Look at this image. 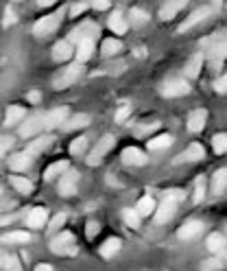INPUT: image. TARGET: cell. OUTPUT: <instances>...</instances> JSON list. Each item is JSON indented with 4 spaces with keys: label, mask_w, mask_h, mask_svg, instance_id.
<instances>
[{
    "label": "cell",
    "mask_w": 227,
    "mask_h": 271,
    "mask_svg": "<svg viewBox=\"0 0 227 271\" xmlns=\"http://www.w3.org/2000/svg\"><path fill=\"white\" fill-rule=\"evenodd\" d=\"M201 48L206 53H203V57L208 59H223L227 57V33L221 31V33H212L210 37L201 42Z\"/></svg>",
    "instance_id": "6da1fadb"
},
{
    "label": "cell",
    "mask_w": 227,
    "mask_h": 271,
    "mask_svg": "<svg viewBox=\"0 0 227 271\" xmlns=\"http://www.w3.org/2000/svg\"><path fill=\"white\" fill-rule=\"evenodd\" d=\"M81 75H83V64H79V62L70 64L66 70H62V75H57L53 79V88H55V90H66V88L73 86Z\"/></svg>",
    "instance_id": "7a4b0ae2"
},
{
    "label": "cell",
    "mask_w": 227,
    "mask_h": 271,
    "mask_svg": "<svg viewBox=\"0 0 227 271\" xmlns=\"http://www.w3.org/2000/svg\"><path fill=\"white\" fill-rule=\"evenodd\" d=\"M51 252L57 254V256H66V254H75V234L73 232H62L51 241Z\"/></svg>",
    "instance_id": "3957f363"
},
{
    "label": "cell",
    "mask_w": 227,
    "mask_h": 271,
    "mask_svg": "<svg viewBox=\"0 0 227 271\" xmlns=\"http://www.w3.org/2000/svg\"><path fill=\"white\" fill-rule=\"evenodd\" d=\"M59 22H62V11H57V13H51V15H44L33 24V33H35L37 37H46L51 35V33L59 26Z\"/></svg>",
    "instance_id": "277c9868"
},
{
    "label": "cell",
    "mask_w": 227,
    "mask_h": 271,
    "mask_svg": "<svg viewBox=\"0 0 227 271\" xmlns=\"http://www.w3.org/2000/svg\"><path fill=\"white\" fill-rule=\"evenodd\" d=\"M214 9L217 7H212V4H203V7H199V9H195L190 15L184 20V24L179 26V33H184V31H190L195 24H199V22H203L206 18H210V15L214 13Z\"/></svg>",
    "instance_id": "5b68a950"
},
{
    "label": "cell",
    "mask_w": 227,
    "mask_h": 271,
    "mask_svg": "<svg viewBox=\"0 0 227 271\" xmlns=\"http://www.w3.org/2000/svg\"><path fill=\"white\" fill-rule=\"evenodd\" d=\"M114 145H116V138L114 136H103L101 140H98V145L94 147V151L90 153V158H87V164L90 167H96V164H101V160H103V156L109 151V149H114Z\"/></svg>",
    "instance_id": "8992f818"
},
{
    "label": "cell",
    "mask_w": 227,
    "mask_h": 271,
    "mask_svg": "<svg viewBox=\"0 0 227 271\" xmlns=\"http://www.w3.org/2000/svg\"><path fill=\"white\" fill-rule=\"evenodd\" d=\"M190 92V84L184 79H173V81H166L162 88V96L166 98H175V96H186Z\"/></svg>",
    "instance_id": "52a82bcc"
},
{
    "label": "cell",
    "mask_w": 227,
    "mask_h": 271,
    "mask_svg": "<svg viewBox=\"0 0 227 271\" xmlns=\"http://www.w3.org/2000/svg\"><path fill=\"white\" fill-rule=\"evenodd\" d=\"M175 210H177V201L175 199H170V197H164V201L159 203L157 208H155V221H157L159 225L162 223H168L170 219L175 217Z\"/></svg>",
    "instance_id": "ba28073f"
},
{
    "label": "cell",
    "mask_w": 227,
    "mask_h": 271,
    "mask_svg": "<svg viewBox=\"0 0 227 271\" xmlns=\"http://www.w3.org/2000/svg\"><path fill=\"white\" fill-rule=\"evenodd\" d=\"M76 184H79V173L76 171H66L59 180V195L62 197H73L76 192Z\"/></svg>",
    "instance_id": "9c48e42d"
},
{
    "label": "cell",
    "mask_w": 227,
    "mask_h": 271,
    "mask_svg": "<svg viewBox=\"0 0 227 271\" xmlns=\"http://www.w3.org/2000/svg\"><path fill=\"white\" fill-rule=\"evenodd\" d=\"M98 35V24L94 22H83L70 33V42H81V40H94Z\"/></svg>",
    "instance_id": "30bf717a"
},
{
    "label": "cell",
    "mask_w": 227,
    "mask_h": 271,
    "mask_svg": "<svg viewBox=\"0 0 227 271\" xmlns=\"http://www.w3.org/2000/svg\"><path fill=\"white\" fill-rule=\"evenodd\" d=\"M42 129H44V116L42 114H33V116L26 118V123L20 127V136L22 138H31Z\"/></svg>",
    "instance_id": "8fae6325"
},
{
    "label": "cell",
    "mask_w": 227,
    "mask_h": 271,
    "mask_svg": "<svg viewBox=\"0 0 227 271\" xmlns=\"http://www.w3.org/2000/svg\"><path fill=\"white\" fill-rule=\"evenodd\" d=\"M68 116H70L68 107H57V109H51V112H48L46 116H44V127H46V129H55V127L64 125Z\"/></svg>",
    "instance_id": "7c38bea8"
},
{
    "label": "cell",
    "mask_w": 227,
    "mask_h": 271,
    "mask_svg": "<svg viewBox=\"0 0 227 271\" xmlns=\"http://www.w3.org/2000/svg\"><path fill=\"white\" fill-rule=\"evenodd\" d=\"M206 120H208V112L203 107L199 109H192L190 116H188V129L192 131V134H199V131L206 127Z\"/></svg>",
    "instance_id": "4fadbf2b"
},
{
    "label": "cell",
    "mask_w": 227,
    "mask_h": 271,
    "mask_svg": "<svg viewBox=\"0 0 227 271\" xmlns=\"http://www.w3.org/2000/svg\"><path fill=\"white\" fill-rule=\"evenodd\" d=\"M186 4H188V0H166V4H164L162 9H159V18H162L164 22L173 20L175 15L186 7Z\"/></svg>",
    "instance_id": "5bb4252c"
},
{
    "label": "cell",
    "mask_w": 227,
    "mask_h": 271,
    "mask_svg": "<svg viewBox=\"0 0 227 271\" xmlns=\"http://www.w3.org/2000/svg\"><path fill=\"white\" fill-rule=\"evenodd\" d=\"M48 221V210L46 208H33L29 214H26V223H29V228L33 230H40L46 225Z\"/></svg>",
    "instance_id": "9a60e30c"
},
{
    "label": "cell",
    "mask_w": 227,
    "mask_h": 271,
    "mask_svg": "<svg viewBox=\"0 0 227 271\" xmlns=\"http://www.w3.org/2000/svg\"><path fill=\"white\" fill-rule=\"evenodd\" d=\"M203 232V223L201 221H188V223H184L179 228V232H177V236H179L181 241H190L195 239V236H199Z\"/></svg>",
    "instance_id": "2e32d148"
},
{
    "label": "cell",
    "mask_w": 227,
    "mask_h": 271,
    "mask_svg": "<svg viewBox=\"0 0 227 271\" xmlns=\"http://www.w3.org/2000/svg\"><path fill=\"white\" fill-rule=\"evenodd\" d=\"M203 156H206L203 147L199 145V142H192V145L188 147L181 156H177L175 162H199V160H203Z\"/></svg>",
    "instance_id": "e0dca14e"
},
{
    "label": "cell",
    "mask_w": 227,
    "mask_h": 271,
    "mask_svg": "<svg viewBox=\"0 0 227 271\" xmlns=\"http://www.w3.org/2000/svg\"><path fill=\"white\" fill-rule=\"evenodd\" d=\"M120 158H123L125 164H131V167H142V164L147 162L145 153H142L140 149H136V147H127L125 151L120 153Z\"/></svg>",
    "instance_id": "ac0fdd59"
},
{
    "label": "cell",
    "mask_w": 227,
    "mask_h": 271,
    "mask_svg": "<svg viewBox=\"0 0 227 271\" xmlns=\"http://www.w3.org/2000/svg\"><path fill=\"white\" fill-rule=\"evenodd\" d=\"M31 164H33V156H29L26 151L13 153V156L9 158V169L11 171H26V169H31Z\"/></svg>",
    "instance_id": "d6986e66"
},
{
    "label": "cell",
    "mask_w": 227,
    "mask_h": 271,
    "mask_svg": "<svg viewBox=\"0 0 227 271\" xmlns=\"http://www.w3.org/2000/svg\"><path fill=\"white\" fill-rule=\"evenodd\" d=\"M73 55H75V51H73V44H70V40L57 42L53 46V59H55V62H68Z\"/></svg>",
    "instance_id": "ffe728a7"
},
{
    "label": "cell",
    "mask_w": 227,
    "mask_h": 271,
    "mask_svg": "<svg viewBox=\"0 0 227 271\" xmlns=\"http://www.w3.org/2000/svg\"><path fill=\"white\" fill-rule=\"evenodd\" d=\"M203 62H206L203 53H197V55H192V57L188 59V64H186V77L188 79L199 77V73H201V68H203Z\"/></svg>",
    "instance_id": "44dd1931"
},
{
    "label": "cell",
    "mask_w": 227,
    "mask_h": 271,
    "mask_svg": "<svg viewBox=\"0 0 227 271\" xmlns=\"http://www.w3.org/2000/svg\"><path fill=\"white\" fill-rule=\"evenodd\" d=\"M53 140H55L53 136H40L37 140H33L31 145L26 147V153H29V156H40V153H44L48 147L53 145Z\"/></svg>",
    "instance_id": "7402d4cb"
},
{
    "label": "cell",
    "mask_w": 227,
    "mask_h": 271,
    "mask_svg": "<svg viewBox=\"0 0 227 271\" xmlns=\"http://www.w3.org/2000/svg\"><path fill=\"white\" fill-rule=\"evenodd\" d=\"M24 107L22 105H9V109H7V114H4V125L7 127H13V125H18L24 120Z\"/></svg>",
    "instance_id": "603a6c76"
},
{
    "label": "cell",
    "mask_w": 227,
    "mask_h": 271,
    "mask_svg": "<svg viewBox=\"0 0 227 271\" xmlns=\"http://www.w3.org/2000/svg\"><path fill=\"white\" fill-rule=\"evenodd\" d=\"M92 53H94V40H81V42H76V62L83 64V62H87V59L92 57Z\"/></svg>",
    "instance_id": "cb8c5ba5"
},
{
    "label": "cell",
    "mask_w": 227,
    "mask_h": 271,
    "mask_svg": "<svg viewBox=\"0 0 227 271\" xmlns=\"http://www.w3.org/2000/svg\"><path fill=\"white\" fill-rule=\"evenodd\" d=\"M109 29H112L116 35H123V33H127V29H129V24H127V20L123 18V13H118V11H114L112 15H109Z\"/></svg>",
    "instance_id": "d4e9b609"
},
{
    "label": "cell",
    "mask_w": 227,
    "mask_h": 271,
    "mask_svg": "<svg viewBox=\"0 0 227 271\" xmlns=\"http://www.w3.org/2000/svg\"><path fill=\"white\" fill-rule=\"evenodd\" d=\"M90 125V116L87 114H75V116H68L64 123V129L73 131V129H81V127H87Z\"/></svg>",
    "instance_id": "484cf974"
},
{
    "label": "cell",
    "mask_w": 227,
    "mask_h": 271,
    "mask_svg": "<svg viewBox=\"0 0 227 271\" xmlns=\"http://www.w3.org/2000/svg\"><path fill=\"white\" fill-rule=\"evenodd\" d=\"M206 245H208V250H210V252H214V254H223L227 243H225V236H223V234L214 232V234H210V236H208Z\"/></svg>",
    "instance_id": "4316f807"
},
{
    "label": "cell",
    "mask_w": 227,
    "mask_h": 271,
    "mask_svg": "<svg viewBox=\"0 0 227 271\" xmlns=\"http://www.w3.org/2000/svg\"><path fill=\"white\" fill-rule=\"evenodd\" d=\"M225 188H227V169H219L212 178V192L221 195V192H225Z\"/></svg>",
    "instance_id": "83f0119b"
},
{
    "label": "cell",
    "mask_w": 227,
    "mask_h": 271,
    "mask_svg": "<svg viewBox=\"0 0 227 271\" xmlns=\"http://www.w3.org/2000/svg\"><path fill=\"white\" fill-rule=\"evenodd\" d=\"M170 145H173V136H168V134L149 138V151H162V149H168Z\"/></svg>",
    "instance_id": "f1b7e54d"
},
{
    "label": "cell",
    "mask_w": 227,
    "mask_h": 271,
    "mask_svg": "<svg viewBox=\"0 0 227 271\" xmlns=\"http://www.w3.org/2000/svg\"><path fill=\"white\" fill-rule=\"evenodd\" d=\"M120 245H123V243H120V239H107L101 245V256L103 258H114L116 254L120 252Z\"/></svg>",
    "instance_id": "f546056e"
},
{
    "label": "cell",
    "mask_w": 227,
    "mask_h": 271,
    "mask_svg": "<svg viewBox=\"0 0 227 271\" xmlns=\"http://www.w3.org/2000/svg\"><path fill=\"white\" fill-rule=\"evenodd\" d=\"M0 267L4 271H22V263L13 254H0Z\"/></svg>",
    "instance_id": "4dcf8cb0"
},
{
    "label": "cell",
    "mask_w": 227,
    "mask_h": 271,
    "mask_svg": "<svg viewBox=\"0 0 227 271\" xmlns=\"http://www.w3.org/2000/svg\"><path fill=\"white\" fill-rule=\"evenodd\" d=\"M68 167L70 164L66 162V160H62V162H55V164H51V167L46 169V173H44V180L46 181H53L57 175H64L66 171H68Z\"/></svg>",
    "instance_id": "1f68e13d"
},
{
    "label": "cell",
    "mask_w": 227,
    "mask_h": 271,
    "mask_svg": "<svg viewBox=\"0 0 227 271\" xmlns=\"http://www.w3.org/2000/svg\"><path fill=\"white\" fill-rule=\"evenodd\" d=\"M120 51H123V42H120V40H114V37L105 40L103 46H101V53L105 55V57H114V55H118Z\"/></svg>",
    "instance_id": "d6a6232c"
},
{
    "label": "cell",
    "mask_w": 227,
    "mask_h": 271,
    "mask_svg": "<svg viewBox=\"0 0 227 271\" xmlns=\"http://www.w3.org/2000/svg\"><path fill=\"white\" fill-rule=\"evenodd\" d=\"M11 186L18 192H22V195H31L33 192V181L26 178H20V175H13V178H11Z\"/></svg>",
    "instance_id": "836d02e7"
},
{
    "label": "cell",
    "mask_w": 227,
    "mask_h": 271,
    "mask_svg": "<svg viewBox=\"0 0 227 271\" xmlns=\"http://www.w3.org/2000/svg\"><path fill=\"white\" fill-rule=\"evenodd\" d=\"M136 212L140 214V217H149V214H153L155 212V199L153 197H142L140 201H138V206H136Z\"/></svg>",
    "instance_id": "e575fe53"
},
{
    "label": "cell",
    "mask_w": 227,
    "mask_h": 271,
    "mask_svg": "<svg viewBox=\"0 0 227 271\" xmlns=\"http://www.w3.org/2000/svg\"><path fill=\"white\" fill-rule=\"evenodd\" d=\"M2 243H29L31 241V234L29 232H9V234L0 236Z\"/></svg>",
    "instance_id": "d590c367"
},
{
    "label": "cell",
    "mask_w": 227,
    "mask_h": 271,
    "mask_svg": "<svg viewBox=\"0 0 227 271\" xmlns=\"http://www.w3.org/2000/svg\"><path fill=\"white\" fill-rule=\"evenodd\" d=\"M123 219H125V223L129 225V228H134V230L140 228V219H142V217L136 212V208H134V210H131V208H125V210H123Z\"/></svg>",
    "instance_id": "8d00e7d4"
},
{
    "label": "cell",
    "mask_w": 227,
    "mask_h": 271,
    "mask_svg": "<svg viewBox=\"0 0 227 271\" xmlns=\"http://www.w3.org/2000/svg\"><path fill=\"white\" fill-rule=\"evenodd\" d=\"M131 26H136V29H140V26H145L149 22V13H145L142 9H131Z\"/></svg>",
    "instance_id": "74e56055"
},
{
    "label": "cell",
    "mask_w": 227,
    "mask_h": 271,
    "mask_svg": "<svg viewBox=\"0 0 227 271\" xmlns=\"http://www.w3.org/2000/svg\"><path fill=\"white\" fill-rule=\"evenodd\" d=\"M212 149L214 153H227V134H217L212 138Z\"/></svg>",
    "instance_id": "f35d334b"
},
{
    "label": "cell",
    "mask_w": 227,
    "mask_h": 271,
    "mask_svg": "<svg viewBox=\"0 0 227 271\" xmlns=\"http://www.w3.org/2000/svg\"><path fill=\"white\" fill-rule=\"evenodd\" d=\"M66 219H68V214H66V212H59V214H55V217L51 219V223H48V232H51V234H55V232H59V230L64 228Z\"/></svg>",
    "instance_id": "ab89813d"
},
{
    "label": "cell",
    "mask_w": 227,
    "mask_h": 271,
    "mask_svg": "<svg viewBox=\"0 0 227 271\" xmlns=\"http://www.w3.org/2000/svg\"><path fill=\"white\" fill-rule=\"evenodd\" d=\"M85 149H87V136H79V138H75L73 145H70V153H73V156H81Z\"/></svg>",
    "instance_id": "60d3db41"
},
{
    "label": "cell",
    "mask_w": 227,
    "mask_h": 271,
    "mask_svg": "<svg viewBox=\"0 0 227 271\" xmlns=\"http://www.w3.org/2000/svg\"><path fill=\"white\" fill-rule=\"evenodd\" d=\"M203 199H206V178H199L195 181V203H201Z\"/></svg>",
    "instance_id": "b9f144b4"
},
{
    "label": "cell",
    "mask_w": 227,
    "mask_h": 271,
    "mask_svg": "<svg viewBox=\"0 0 227 271\" xmlns=\"http://www.w3.org/2000/svg\"><path fill=\"white\" fill-rule=\"evenodd\" d=\"M223 258H210V261H206L201 265L203 271H217V269H223Z\"/></svg>",
    "instance_id": "7bdbcfd3"
},
{
    "label": "cell",
    "mask_w": 227,
    "mask_h": 271,
    "mask_svg": "<svg viewBox=\"0 0 227 271\" xmlns=\"http://www.w3.org/2000/svg\"><path fill=\"white\" fill-rule=\"evenodd\" d=\"M129 116H131V105L125 103L123 107H120L118 112H116V123H125V120L129 118Z\"/></svg>",
    "instance_id": "ee69618b"
},
{
    "label": "cell",
    "mask_w": 227,
    "mask_h": 271,
    "mask_svg": "<svg viewBox=\"0 0 227 271\" xmlns=\"http://www.w3.org/2000/svg\"><path fill=\"white\" fill-rule=\"evenodd\" d=\"M98 232H101V225H98L96 221H90V223H87V230H85V236L87 239H94Z\"/></svg>",
    "instance_id": "f6af8a7d"
},
{
    "label": "cell",
    "mask_w": 227,
    "mask_h": 271,
    "mask_svg": "<svg viewBox=\"0 0 227 271\" xmlns=\"http://www.w3.org/2000/svg\"><path fill=\"white\" fill-rule=\"evenodd\" d=\"M214 90H217L219 94H227V75H223L221 79L214 81Z\"/></svg>",
    "instance_id": "bcb514c9"
},
{
    "label": "cell",
    "mask_w": 227,
    "mask_h": 271,
    "mask_svg": "<svg viewBox=\"0 0 227 271\" xmlns=\"http://www.w3.org/2000/svg\"><path fill=\"white\" fill-rule=\"evenodd\" d=\"M11 145H13V140H11V138H0V158H2L4 156V153H7L9 151V149H11Z\"/></svg>",
    "instance_id": "7dc6e473"
},
{
    "label": "cell",
    "mask_w": 227,
    "mask_h": 271,
    "mask_svg": "<svg viewBox=\"0 0 227 271\" xmlns=\"http://www.w3.org/2000/svg\"><path fill=\"white\" fill-rule=\"evenodd\" d=\"M15 11L13 9H9L7 7V11H4V26H11V24H15Z\"/></svg>",
    "instance_id": "c3c4849f"
},
{
    "label": "cell",
    "mask_w": 227,
    "mask_h": 271,
    "mask_svg": "<svg viewBox=\"0 0 227 271\" xmlns=\"http://www.w3.org/2000/svg\"><path fill=\"white\" fill-rule=\"evenodd\" d=\"M85 9H87V4H85V2H79V4H75V7L70 9V15H73V18H76V15H81Z\"/></svg>",
    "instance_id": "681fc988"
},
{
    "label": "cell",
    "mask_w": 227,
    "mask_h": 271,
    "mask_svg": "<svg viewBox=\"0 0 227 271\" xmlns=\"http://www.w3.org/2000/svg\"><path fill=\"white\" fill-rule=\"evenodd\" d=\"M159 127V123H151V125H147V127H140L138 129V136H145V134H151V131H155Z\"/></svg>",
    "instance_id": "f907efd6"
},
{
    "label": "cell",
    "mask_w": 227,
    "mask_h": 271,
    "mask_svg": "<svg viewBox=\"0 0 227 271\" xmlns=\"http://www.w3.org/2000/svg\"><path fill=\"white\" fill-rule=\"evenodd\" d=\"M92 7L98 9V11H103V9L109 7V0H92Z\"/></svg>",
    "instance_id": "816d5d0a"
},
{
    "label": "cell",
    "mask_w": 227,
    "mask_h": 271,
    "mask_svg": "<svg viewBox=\"0 0 227 271\" xmlns=\"http://www.w3.org/2000/svg\"><path fill=\"white\" fill-rule=\"evenodd\" d=\"M166 197L175 199V201H181V199H184V192H181V190H168V195H166Z\"/></svg>",
    "instance_id": "f5cc1de1"
},
{
    "label": "cell",
    "mask_w": 227,
    "mask_h": 271,
    "mask_svg": "<svg viewBox=\"0 0 227 271\" xmlns=\"http://www.w3.org/2000/svg\"><path fill=\"white\" fill-rule=\"evenodd\" d=\"M26 98H29L31 103H37V101H40V92H37V90H33V92L26 94Z\"/></svg>",
    "instance_id": "db71d44e"
},
{
    "label": "cell",
    "mask_w": 227,
    "mask_h": 271,
    "mask_svg": "<svg viewBox=\"0 0 227 271\" xmlns=\"http://www.w3.org/2000/svg\"><path fill=\"white\" fill-rule=\"evenodd\" d=\"M11 221H15V214H9V217L0 219V225H7V223H11Z\"/></svg>",
    "instance_id": "11a10c76"
},
{
    "label": "cell",
    "mask_w": 227,
    "mask_h": 271,
    "mask_svg": "<svg viewBox=\"0 0 227 271\" xmlns=\"http://www.w3.org/2000/svg\"><path fill=\"white\" fill-rule=\"evenodd\" d=\"M35 271H53V267H51V265H37Z\"/></svg>",
    "instance_id": "9f6ffc18"
},
{
    "label": "cell",
    "mask_w": 227,
    "mask_h": 271,
    "mask_svg": "<svg viewBox=\"0 0 227 271\" xmlns=\"http://www.w3.org/2000/svg\"><path fill=\"white\" fill-rule=\"evenodd\" d=\"M40 2V7H51V4H55V0H37Z\"/></svg>",
    "instance_id": "6f0895ef"
},
{
    "label": "cell",
    "mask_w": 227,
    "mask_h": 271,
    "mask_svg": "<svg viewBox=\"0 0 227 271\" xmlns=\"http://www.w3.org/2000/svg\"><path fill=\"white\" fill-rule=\"evenodd\" d=\"M212 2H214V4H221V0H212Z\"/></svg>",
    "instance_id": "680465c9"
},
{
    "label": "cell",
    "mask_w": 227,
    "mask_h": 271,
    "mask_svg": "<svg viewBox=\"0 0 227 271\" xmlns=\"http://www.w3.org/2000/svg\"><path fill=\"white\" fill-rule=\"evenodd\" d=\"M0 195H2V188H0Z\"/></svg>",
    "instance_id": "91938a15"
}]
</instances>
